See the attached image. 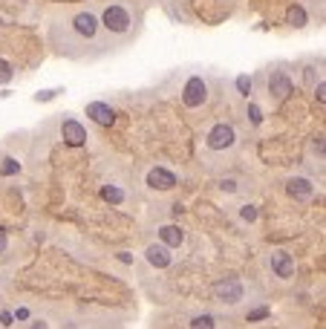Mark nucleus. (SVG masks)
<instances>
[{
	"instance_id": "bb28decb",
	"label": "nucleus",
	"mask_w": 326,
	"mask_h": 329,
	"mask_svg": "<svg viewBox=\"0 0 326 329\" xmlns=\"http://www.w3.org/2000/svg\"><path fill=\"white\" fill-rule=\"evenodd\" d=\"M15 318H18V320H26V318H29V309H18V312H15Z\"/></svg>"
},
{
	"instance_id": "dca6fc26",
	"label": "nucleus",
	"mask_w": 326,
	"mask_h": 329,
	"mask_svg": "<svg viewBox=\"0 0 326 329\" xmlns=\"http://www.w3.org/2000/svg\"><path fill=\"white\" fill-rule=\"evenodd\" d=\"M286 20H289V26H306V12H303V6H291L286 12Z\"/></svg>"
},
{
	"instance_id": "aec40b11",
	"label": "nucleus",
	"mask_w": 326,
	"mask_h": 329,
	"mask_svg": "<svg viewBox=\"0 0 326 329\" xmlns=\"http://www.w3.org/2000/svg\"><path fill=\"white\" fill-rule=\"evenodd\" d=\"M18 168H20V165H18L15 159H3V168H0V173H3V176H12Z\"/></svg>"
},
{
	"instance_id": "cd10ccee",
	"label": "nucleus",
	"mask_w": 326,
	"mask_h": 329,
	"mask_svg": "<svg viewBox=\"0 0 326 329\" xmlns=\"http://www.w3.org/2000/svg\"><path fill=\"white\" fill-rule=\"evenodd\" d=\"M0 320H3V326H9V323H12V315H9V312H3V315H0Z\"/></svg>"
},
{
	"instance_id": "39448f33",
	"label": "nucleus",
	"mask_w": 326,
	"mask_h": 329,
	"mask_svg": "<svg viewBox=\"0 0 326 329\" xmlns=\"http://www.w3.org/2000/svg\"><path fill=\"white\" fill-rule=\"evenodd\" d=\"M61 139L70 147H84L87 144V130L75 122V118H64L61 122Z\"/></svg>"
},
{
	"instance_id": "0eeeda50",
	"label": "nucleus",
	"mask_w": 326,
	"mask_h": 329,
	"mask_svg": "<svg viewBox=\"0 0 326 329\" xmlns=\"http://www.w3.org/2000/svg\"><path fill=\"white\" fill-rule=\"evenodd\" d=\"M144 260H147L153 268H168L170 263H173V254H170V249L165 243H153V246L144 249Z\"/></svg>"
},
{
	"instance_id": "9d476101",
	"label": "nucleus",
	"mask_w": 326,
	"mask_h": 329,
	"mask_svg": "<svg viewBox=\"0 0 326 329\" xmlns=\"http://www.w3.org/2000/svg\"><path fill=\"white\" fill-rule=\"evenodd\" d=\"M291 93V81L286 72H272L269 75V96L274 98V101H283V98Z\"/></svg>"
},
{
	"instance_id": "f257e3e1",
	"label": "nucleus",
	"mask_w": 326,
	"mask_h": 329,
	"mask_svg": "<svg viewBox=\"0 0 326 329\" xmlns=\"http://www.w3.org/2000/svg\"><path fill=\"white\" fill-rule=\"evenodd\" d=\"M49 44L55 46V52L70 55V58H81V52L87 46L101 44V23L90 9L72 12L67 18L55 20L49 26Z\"/></svg>"
},
{
	"instance_id": "1a4fd4ad",
	"label": "nucleus",
	"mask_w": 326,
	"mask_h": 329,
	"mask_svg": "<svg viewBox=\"0 0 326 329\" xmlns=\"http://www.w3.org/2000/svg\"><path fill=\"white\" fill-rule=\"evenodd\" d=\"M147 185L156 188V191H170V188H176V176H173L168 168H150L147 170Z\"/></svg>"
},
{
	"instance_id": "c756f323",
	"label": "nucleus",
	"mask_w": 326,
	"mask_h": 329,
	"mask_svg": "<svg viewBox=\"0 0 326 329\" xmlns=\"http://www.w3.org/2000/svg\"><path fill=\"white\" fill-rule=\"evenodd\" d=\"M32 329H46V326H44V323H35V326H32Z\"/></svg>"
},
{
	"instance_id": "a211bd4d",
	"label": "nucleus",
	"mask_w": 326,
	"mask_h": 329,
	"mask_svg": "<svg viewBox=\"0 0 326 329\" xmlns=\"http://www.w3.org/2000/svg\"><path fill=\"white\" fill-rule=\"evenodd\" d=\"M12 75H15V70H12V64L0 58V84H6V81H12Z\"/></svg>"
},
{
	"instance_id": "f3484780",
	"label": "nucleus",
	"mask_w": 326,
	"mask_h": 329,
	"mask_svg": "<svg viewBox=\"0 0 326 329\" xmlns=\"http://www.w3.org/2000/svg\"><path fill=\"white\" fill-rule=\"evenodd\" d=\"M251 87H254V81H251V75H237V89L240 96H251Z\"/></svg>"
},
{
	"instance_id": "6ab92c4d",
	"label": "nucleus",
	"mask_w": 326,
	"mask_h": 329,
	"mask_svg": "<svg viewBox=\"0 0 326 329\" xmlns=\"http://www.w3.org/2000/svg\"><path fill=\"white\" fill-rule=\"evenodd\" d=\"M240 217H243L246 223H254V220H257V208H254V205H243V208H240Z\"/></svg>"
},
{
	"instance_id": "c85d7f7f",
	"label": "nucleus",
	"mask_w": 326,
	"mask_h": 329,
	"mask_svg": "<svg viewBox=\"0 0 326 329\" xmlns=\"http://www.w3.org/2000/svg\"><path fill=\"white\" fill-rule=\"evenodd\" d=\"M118 260H122V263H133V257L127 254V251H122V254H118Z\"/></svg>"
},
{
	"instance_id": "2eb2a0df",
	"label": "nucleus",
	"mask_w": 326,
	"mask_h": 329,
	"mask_svg": "<svg viewBox=\"0 0 326 329\" xmlns=\"http://www.w3.org/2000/svg\"><path fill=\"white\" fill-rule=\"evenodd\" d=\"M101 196H104L110 205H122L124 202V191L122 188H115V185H104L101 188Z\"/></svg>"
},
{
	"instance_id": "a878e982",
	"label": "nucleus",
	"mask_w": 326,
	"mask_h": 329,
	"mask_svg": "<svg viewBox=\"0 0 326 329\" xmlns=\"http://www.w3.org/2000/svg\"><path fill=\"white\" fill-rule=\"evenodd\" d=\"M6 246H9V237H6V231H0V251H6Z\"/></svg>"
},
{
	"instance_id": "ddd939ff",
	"label": "nucleus",
	"mask_w": 326,
	"mask_h": 329,
	"mask_svg": "<svg viewBox=\"0 0 326 329\" xmlns=\"http://www.w3.org/2000/svg\"><path fill=\"white\" fill-rule=\"evenodd\" d=\"M289 194L294 196V199H312L315 188H312V182H309V179L294 176V179H289Z\"/></svg>"
},
{
	"instance_id": "423d86ee",
	"label": "nucleus",
	"mask_w": 326,
	"mask_h": 329,
	"mask_svg": "<svg viewBox=\"0 0 326 329\" xmlns=\"http://www.w3.org/2000/svg\"><path fill=\"white\" fill-rule=\"evenodd\" d=\"M214 297L220 303H240L243 301V286L237 280H217L214 283Z\"/></svg>"
},
{
	"instance_id": "6e6552de",
	"label": "nucleus",
	"mask_w": 326,
	"mask_h": 329,
	"mask_svg": "<svg viewBox=\"0 0 326 329\" xmlns=\"http://www.w3.org/2000/svg\"><path fill=\"white\" fill-rule=\"evenodd\" d=\"M87 116L93 118L96 125L110 127L115 122V110L110 104H104V101H90V104H87Z\"/></svg>"
},
{
	"instance_id": "4be33fe9",
	"label": "nucleus",
	"mask_w": 326,
	"mask_h": 329,
	"mask_svg": "<svg viewBox=\"0 0 326 329\" xmlns=\"http://www.w3.org/2000/svg\"><path fill=\"white\" fill-rule=\"evenodd\" d=\"M248 113H251V122H254V125H260V122H263V113H260V107H248Z\"/></svg>"
},
{
	"instance_id": "b1692460",
	"label": "nucleus",
	"mask_w": 326,
	"mask_h": 329,
	"mask_svg": "<svg viewBox=\"0 0 326 329\" xmlns=\"http://www.w3.org/2000/svg\"><path fill=\"white\" fill-rule=\"evenodd\" d=\"M265 315H269V309L263 306V309H254V312H251V315H248V320H260V318H265Z\"/></svg>"
},
{
	"instance_id": "f8f14e48",
	"label": "nucleus",
	"mask_w": 326,
	"mask_h": 329,
	"mask_svg": "<svg viewBox=\"0 0 326 329\" xmlns=\"http://www.w3.org/2000/svg\"><path fill=\"white\" fill-rule=\"evenodd\" d=\"M159 240L165 243L168 249H179V246L185 243V231H182L179 225H162V228H159Z\"/></svg>"
},
{
	"instance_id": "412c9836",
	"label": "nucleus",
	"mask_w": 326,
	"mask_h": 329,
	"mask_svg": "<svg viewBox=\"0 0 326 329\" xmlns=\"http://www.w3.org/2000/svg\"><path fill=\"white\" fill-rule=\"evenodd\" d=\"M323 89H326V84H323V78H317V87H315V96H317V101L323 104L326 101V96H323Z\"/></svg>"
},
{
	"instance_id": "4468645a",
	"label": "nucleus",
	"mask_w": 326,
	"mask_h": 329,
	"mask_svg": "<svg viewBox=\"0 0 326 329\" xmlns=\"http://www.w3.org/2000/svg\"><path fill=\"white\" fill-rule=\"evenodd\" d=\"M191 329H217V318L202 312V315H194L191 318Z\"/></svg>"
},
{
	"instance_id": "9b49d317",
	"label": "nucleus",
	"mask_w": 326,
	"mask_h": 329,
	"mask_svg": "<svg viewBox=\"0 0 326 329\" xmlns=\"http://www.w3.org/2000/svg\"><path fill=\"white\" fill-rule=\"evenodd\" d=\"M272 268H274V275L277 277H291L294 275V260H291V254L289 251H274L272 254Z\"/></svg>"
},
{
	"instance_id": "20e7f679",
	"label": "nucleus",
	"mask_w": 326,
	"mask_h": 329,
	"mask_svg": "<svg viewBox=\"0 0 326 329\" xmlns=\"http://www.w3.org/2000/svg\"><path fill=\"white\" fill-rule=\"evenodd\" d=\"M208 78L205 75H191V78L182 84V104L188 110H196V107H202L208 101Z\"/></svg>"
},
{
	"instance_id": "7ed1b4c3",
	"label": "nucleus",
	"mask_w": 326,
	"mask_h": 329,
	"mask_svg": "<svg viewBox=\"0 0 326 329\" xmlns=\"http://www.w3.org/2000/svg\"><path fill=\"white\" fill-rule=\"evenodd\" d=\"M237 144H240V133H237V127L228 125V122H220V125H214L205 133V151H211V153H231Z\"/></svg>"
},
{
	"instance_id": "f03ea898",
	"label": "nucleus",
	"mask_w": 326,
	"mask_h": 329,
	"mask_svg": "<svg viewBox=\"0 0 326 329\" xmlns=\"http://www.w3.org/2000/svg\"><path fill=\"white\" fill-rule=\"evenodd\" d=\"M98 23H101L110 35H127V32H133V26H136V15H133V9L124 6V3H110V6L101 9Z\"/></svg>"
},
{
	"instance_id": "5701e85b",
	"label": "nucleus",
	"mask_w": 326,
	"mask_h": 329,
	"mask_svg": "<svg viewBox=\"0 0 326 329\" xmlns=\"http://www.w3.org/2000/svg\"><path fill=\"white\" fill-rule=\"evenodd\" d=\"M220 188L222 191H228V194H234V191H237V182H234V179H222Z\"/></svg>"
},
{
	"instance_id": "393cba45",
	"label": "nucleus",
	"mask_w": 326,
	"mask_h": 329,
	"mask_svg": "<svg viewBox=\"0 0 326 329\" xmlns=\"http://www.w3.org/2000/svg\"><path fill=\"white\" fill-rule=\"evenodd\" d=\"M49 98H55V89H46V93H38L35 101H49Z\"/></svg>"
}]
</instances>
